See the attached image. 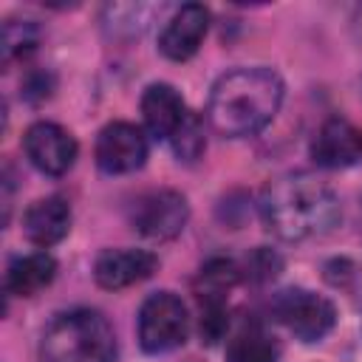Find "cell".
<instances>
[{
	"instance_id": "cell-1",
	"label": "cell",
	"mask_w": 362,
	"mask_h": 362,
	"mask_svg": "<svg viewBox=\"0 0 362 362\" xmlns=\"http://www.w3.org/2000/svg\"><path fill=\"white\" fill-rule=\"evenodd\" d=\"M260 212L263 223L283 240L322 238L342 215L337 192L308 173H291L272 181L263 192Z\"/></svg>"
},
{
	"instance_id": "cell-2",
	"label": "cell",
	"mask_w": 362,
	"mask_h": 362,
	"mask_svg": "<svg viewBox=\"0 0 362 362\" xmlns=\"http://www.w3.org/2000/svg\"><path fill=\"white\" fill-rule=\"evenodd\" d=\"M283 79L269 68H238L223 74L209 93V124L226 139L263 130L280 110Z\"/></svg>"
},
{
	"instance_id": "cell-3",
	"label": "cell",
	"mask_w": 362,
	"mask_h": 362,
	"mask_svg": "<svg viewBox=\"0 0 362 362\" xmlns=\"http://www.w3.org/2000/svg\"><path fill=\"white\" fill-rule=\"evenodd\" d=\"M42 362H113L116 337L110 322L93 308L57 314L42 331Z\"/></svg>"
},
{
	"instance_id": "cell-4",
	"label": "cell",
	"mask_w": 362,
	"mask_h": 362,
	"mask_svg": "<svg viewBox=\"0 0 362 362\" xmlns=\"http://www.w3.org/2000/svg\"><path fill=\"white\" fill-rule=\"evenodd\" d=\"M189 317L173 291L150 294L139 308V342L147 354H164L187 339Z\"/></svg>"
},
{
	"instance_id": "cell-5",
	"label": "cell",
	"mask_w": 362,
	"mask_h": 362,
	"mask_svg": "<svg viewBox=\"0 0 362 362\" xmlns=\"http://www.w3.org/2000/svg\"><path fill=\"white\" fill-rule=\"evenodd\" d=\"M274 314L303 342L322 339L334 328V320H337L331 300H325L322 294L305 291V288L280 291L274 300Z\"/></svg>"
},
{
	"instance_id": "cell-6",
	"label": "cell",
	"mask_w": 362,
	"mask_h": 362,
	"mask_svg": "<svg viewBox=\"0 0 362 362\" xmlns=\"http://www.w3.org/2000/svg\"><path fill=\"white\" fill-rule=\"evenodd\" d=\"M189 218L187 201L175 189H153L133 201L130 206V226L150 238V240H170L175 238Z\"/></svg>"
},
{
	"instance_id": "cell-7",
	"label": "cell",
	"mask_w": 362,
	"mask_h": 362,
	"mask_svg": "<svg viewBox=\"0 0 362 362\" xmlns=\"http://www.w3.org/2000/svg\"><path fill=\"white\" fill-rule=\"evenodd\" d=\"M23 147H25V156L28 161L45 173V175H62L74 167L76 161V141L74 136L54 124V122H37L25 130L23 136Z\"/></svg>"
},
{
	"instance_id": "cell-8",
	"label": "cell",
	"mask_w": 362,
	"mask_h": 362,
	"mask_svg": "<svg viewBox=\"0 0 362 362\" xmlns=\"http://www.w3.org/2000/svg\"><path fill=\"white\" fill-rule=\"evenodd\" d=\"M147 158V139L130 122H110L96 139V164L105 173H133Z\"/></svg>"
},
{
	"instance_id": "cell-9",
	"label": "cell",
	"mask_w": 362,
	"mask_h": 362,
	"mask_svg": "<svg viewBox=\"0 0 362 362\" xmlns=\"http://www.w3.org/2000/svg\"><path fill=\"white\" fill-rule=\"evenodd\" d=\"M311 158L328 170L356 164L362 158V130L342 116L325 119L311 141Z\"/></svg>"
},
{
	"instance_id": "cell-10",
	"label": "cell",
	"mask_w": 362,
	"mask_h": 362,
	"mask_svg": "<svg viewBox=\"0 0 362 362\" xmlns=\"http://www.w3.org/2000/svg\"><path fill=\"white\" fill-rule=\"evenodd\" d=\"M206 28H209V11L201 3H187L167 20V25L158 37V48L164 57H170L175 62L189 59L198 51V45L204 42Z\"/></svg>"
},
{
	"instance_id": "cell-11",
	"label": "cell",
	"mask_w": 362,
	"mask_h": 362,
	"mask_svg": "<svg viewBox=\"0 0 362 362\" xmlns=\"http://www.w3.org/2000/svg\"><path fill=\"white\" fill-rule=\"evenodd\" d=\"M158 260L147 249H105L93 263V277L102 288H124L156 272Z\"/></svg>"
},
{
	"instance_id": "cell-12",
	"label": "cell",
	"mask_w": 362,
	"mask_h": 362,
	"mask_svg": "<svg viewBox=\"0 0 362 362\" xmlns=\"http://www.w3.org/2000/svg\"><path fill=\"white\" fill-rule=\"evenodd\" d=\"M187 113L189 110H187L181 93L167 82L150 85L144 90V96H141V116H144L147 130L156 139H173L175 130L184 124Z\"/></svg>"
},
{
	"instance_id": "cell-13",
	"label": "cell",
	"mask_w": 362,
	"mask_h": 362,
	"mask_svg": "<svg viewBox=\"0 0 362 362\" xmlns=\"http://www.w3.org/2000/svg\"><path fill=\"white\" fill-rule=\"evenodd\" d=\"M71 229V206L62 195H48L34 201L25 209L23 232L37 246H54L59 243Z\"/></svg>"
},
{
	"instance_id": "cell-14",
	"label": "cell",
	"mask_w": 362,
	"mask_h": 362,
	"mask_svg": "<svg viewBox=\"0 0 362 362\" xmlns=\"http://www.w3.org/2000/svg\"><path fill=\"white\" fill-rule=\"evenodd\" d=\"M57 274V263L45 252H31L23 257H14L6 272V288L17 297H31L40 288H45Z\"/></svg>"
},
{
	"instance_id": "cell-15",
	"label": "cell",
	"mask_w": 362,
	"mask_h": 362,
	"mask_svg": "<svg viewBox=\"0 0 362 362\" xmlns=\"http://www.w3.org/2000/svg\"><path fill=\"white\" fill-rule=\"evenodd\" d=\"M280 345L263 328L249 325L238 331L226 345V362H277Z\"/></svg>"
},
{
	"instance_id": "cell-16",
	"label": "cell",
	"mask_w": 362,
	"mask_h": 362,
	"mask_svg": "<svg viewBox=\"0 0 362 362\" xmlns=\"http://www.w3.org/2000/svg\"><path fill=\"white\" fill-rule=\"evenodd\" d=\"M153 11H156V6H141V3L107 6L105 8V25L113 37H136L147 28Z\"/></svg>"
},
{
	"instance_id": "cell-17",
	"label": "cell",
	"mask_w": 362,
	"mask_h": 362,
	"mask_svg": "<svg viewBox=\"0 0 362 362\" xmlns=\"http://www.w3.org/2000/svg\"><path fill=\"white\" fill-rule=\"evenodd\" d=\"M40 25L31 23V20H8L3 25V62H14V59H23L28 57L37 45H40Z\"/></svg>"
},
{
	"instance_id": "cell-18",
	"label": "cell",
	"mask_w": 362,
	"mask_h": 362,
	"mask_svg": "<svg viewBox=\"0 0 362 362\" xmlns=\"http://www.w3.org/2000/svg\"><path fill=\"white\" fill-rule=\"evenodd\" d=\"M198 303H201V339L204 342H218L229 325V317H226V305H223V294L218 291H201L198 294Z\"/></svg>"
},
{
	"instance_id": "cell-19",
	"label": "cell",
	"mask_w": 362,
	"mask_h": 362,
	"mask_svg": "<svg viewBox=\"0 0 362 362\" xmlns=\"http://www.w3.org/2000/svg\"><path fill=\"white\" fill-rule=\"evenodd\" d=\"M170 141H173V147H175V156H178V158H184V161H195V158L204 153V147H206L201 119H198L195 113H187L184 124L175 130V136H173Z\"/></svg>"
},
{
	"instance_id": "cell-20",
	"label": "cell",
	"mask_w": 362,
	"mask_h": 362,
	"mask_svg": "<svg viewBox=\"0 0 362 362\" xmlns=\"http://www.w3.org/2000/svg\"><path fill=\"white\" fill-rule=\"evenodd\" d=\"M238 277H240V269L232 260L215 257V260H209L201 269V280H204V288L201 291H218V294H223L226 288H232L238 283Z\"/></svg>"
},
{
	"instance_id": "cell-21",
	"label": "cell",
	"mask_w": 362,
	"mask_h": 362,
	"mask_svg": "<svg viewBox=\"0 0 362 362\" xmlns=\"http://www.w3.org/2000/svg\"><path fill=\"white\" fill-rule=\"evenodd\" d=\"M277 269H280V257L272 255L269 249H257V252L246 260V274H249V277H257V280H263V277H274Z\"/></svg>"
},
{
	"instance_id": "cell-22",
	"label": "cell",
	"mask_w": 362,
	"mask_h": 362,
	"mask_svg": "<svg viewBox=\"0 0 362 362\" xmlns=\"http://www.w3.org/2000/svg\"><path fill=\"white\" fill-rule=\"evenodd\" d=\"M23 93L31 99V102H40V99H48L51 96V76L42 74V71H34L25 76L23 82Z\"/></svg>"
},
{
	"instance_id": "cell-23",
	"label": "cell",
	"mask_w": 362,
	"mask_h": 362,
	"mask_svg": "<svg viewBox=\"0 0 362 362\" xmlns=\"http://www.w3.org/2000/svg\"><path fill=\"white\" fill-rule=\"evenodd\" d=\"M354 28H356V34H359V40H362V8H359L356 17H354Z\"/></svg>"
}]
</instances>
